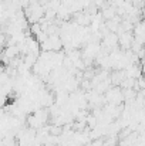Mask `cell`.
Here are the masks:
<instances>
[{
	"mask_svg": "<svg viewBox=\"0 0 145 146\" xmlns=\"http://www.w3.org/2000/svg\"><path fill=\"white\" fill-rule=\"evenodd\" d=\"M144 14H145V9H144Z\"/></svg>",
	"mask_w": 145,
	"mask_h": 146,
	"instance_id": "cell-1",
	"label": "cell"
}]
</instances>
